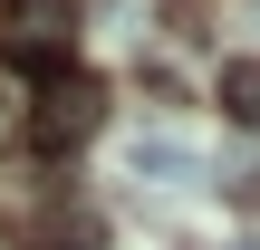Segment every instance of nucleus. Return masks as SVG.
Wrapping results in <instances>:
<instances>
[{"label": "nucleus", "instance_id": "1", "mask_svg": "<svg viewBox=\"0 0 260 250\" xmlns=\"http://www.w3.org/2000/svg\"><path fill=\"white\" fill-rule=\"evenodd\" d=\"M96 106H106V87L68 67V77H48V87H39V116H29V135H39V145L58 154V145H77V135L96 125Z\"/></svg>", "mask_w": 260, "mask_h": 250}, {"label": "nucleus", "instance_id": "2", "mask_svg": "<svg viewBox=\"0 0 260 250\" xmlns=\"http://www.w3.org/2000/svg\"><path fill=\"white\" fill-rule=\"evenodd\" d=\"M125 173H135V183H193L203 154H193L183 135H135V145H125Z\"/></svg>", "mask_w": 260, "mask_h": 250}, {"label": "nucleus", "instance_id": "3", "mask_svg": "<svg viewBox=\"0 0 260 250\" xmlns=\"http://www.w3.org/2000/svg\"><path fill=\"white\" fill-rule=\"evenodd\" d=\"M222 106H232L241 125H260V58H232V67H222Z\"/></svg>", "mask_w": 260, "mask_h": 250}]
</instances>
